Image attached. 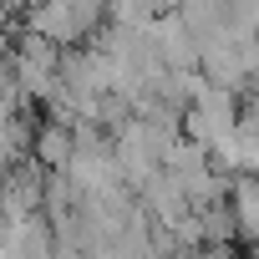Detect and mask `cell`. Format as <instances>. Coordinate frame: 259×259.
Returning a JSON list of instances; mask_svg holds the SVG:
<instances>
[{
	"label": "cell",
	"mask_w": 259,
	"mask_h": 259,
	"mask_svg": "<svg viewBox=\"0 0 259 259\" xmlns=\"http://www.w3.org/2000/svg\"><path fill=\"white\" fill-rule=\"evenodd\" d=\"M97 21H102V11H92V6H41V11L26 16L31 36H41V41H51V46L87 41V31H92Z\"/></svg>",
	"instance_id": "6da1fadb"
},
{
	"label": "cell",
	"mask_w": 259,
	"mask_h": 259,
	"mask_svg": "<svg viewBox=\"0 0 259 259\" xmlns=\"http://www.w3.org/2000/svg\"><path fill=\"white\" fill-rule=\"evenodd\" d=\"M229 213H234V229L249 239V244H259V178L254 173H244L234 188H229Z\"/></svg>",
	"instance_id": "7a4b0ae2"
},
{
	"label": "cell",
	"mask_w": 259,
	"mask_h": 259,
	"mask_svg": "<svg viewBox=\"0 0 259 259\" xmlns=\"http://www.w3.org/2000/svg\"><path fill=\"white\" fill-rule=\"evenodd\" d=\"M51 259H76V254H66V249H56V254H51Z\"/></svg>",
	"instance_id": "3957f363"
},
{
	"label": "cell",
	"mask_w": 259,
	"mask_h": 259,
	"mask_svg": "<svg viewBox=\"0 0 259 259\" xmlns=\"http://www.w3.org/2000/svg\"><path fill=\"white\" fill-rule=\"evenodd\" d=\"M6 21H11V11H6V6H0V26H6Z\"/></svg>",
	"instance_id": "277c9868"
}]
</instances>
